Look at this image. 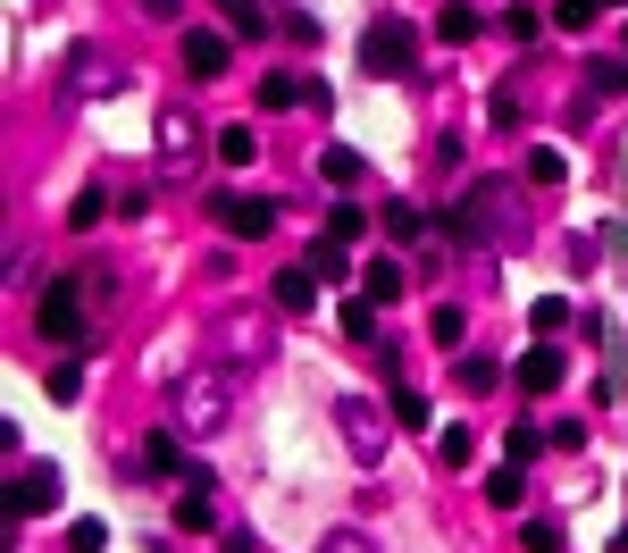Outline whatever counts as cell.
Segmentation results:
<instances>
[{"instance_id":"d590c367","label":"cell","mask_w":628,"mask_h":553,"mask_svg":"<svg viewBox=\"0 0 628 553\" xmlns=\"http://www.w3.org/2000/svg\"><path fill=\"white\" fill-rule=\"evenodd\" d=\"M51 395H59V402H76V395H84V369H76V361H59V369H51Z\"/></svg>"},{"instance_id":"7402d4cb","label":"cell","mask_w":628,"mask_h":553,"mask_svg":"<svg viewBox=\"0 0 628 553\" xmlns=\"http://www.w3.org/2000/svg\"><path fill=\"white\" fill-rule=\"evenodd\" d=\"M470 34H477V9H461V0H453V9H436V42H453V51H461Z\"/></svg>"},{"instance_id":"836d02e7","label":"cell","mask_w":628,"mask_h":553,"mask_svg":"<svg viewBox=\"0 0 628 553\" xmlns=\"http://www.w3.org/2000/svg\"><path fill=\"white\" fill-rule=\"evenodd\" d=\"M394 420H402V428H428V395H411V386H402V395H394Z\"/></svg>"},{"instance_id":"f546056e","label":"cell","mask_w":628,"mask_h":553,"mask_svg":"<svg viewBox=\"0 0 628 553\" xmlns=\"http://www.w3.org/2000/svg\"><path fill=\"white\" fill-rule=\"evenodd\" d=\"M503 34H512V42H536V34H545V18H536V9H503Z\"/></svg>"},{"instance_id":"1f68e13d","label":"cell","mask_w":628,"mask_h":553,"mask_svg":"<svg viewBox=\"0 0 628 553\" xmlns=\"http://www.w3.org/2000/svg\"><path fill=\"white\" fill-rule=\"evenodd\" d=\"M110 545V529H101V520H76V529H68V553H101Z\"/></svg>"},{"instance_id":"8fae6325","label":"cell","mask_w":628,"mask_h":553,"mask_svg":"<svg viewBox=\"0 0 628 553\" xmlns=\"http://www.w3.org/2000/svg\"><path fill=\"white\" fill-rule=\"evenodd\" d=\"M319 168H327V185H361V176H369V160H361V152H343V143H327V152H319Z\"/></svg>"},{"instance_id":"d4e9b609","label":"cell","mask_w":628,"mask_h":553,"mask_svg":"<svg viewBox=\"0 0 628 553\" xmlns=\"http://www.w3.org/2000/svg\"><path fill=\"white\" fill-rule=\"evenodd\" d=\"M562 176H570V160H562V152H528V185H562Z\"/></svg>"},{"instance_id":"484cf974","label":"cell","mask_w":628,"mask_h":553,"mask_svg":"<svg viewBox=\"0 0 628 553\" xmlns=\"http://www.w3.org/2000/svg\"><path fill=\"white\" fill-rule=\"evenodd\" d=\"M495 378H503V369L486 361V352H461V386H470V395H486V386H495Z\"/></svg>"},{"instance_id":"44dd1931","label":"cell","mask_w":628,"mask_h":553,"mask_svg":"<svg viewBox=\"0 0 628 553\" xmlns=\"http://www.w3.org/2000/svg\"><path fill=\"white\" fill-rule=\"evenodd\" d=\"M436 453H444V470H470V461H477V437H470V428H444V437H436Z\"/></svg>"},{"instance_id":"5b68a950","label":"cell","mask_w":628,"mask_h":553,"mask_svg":"<svg viewBox=\"0 0 628 553\" xmlns=\"http://www.w3.org/2000/svg\"><path fill=\"white\" fill-rule=\"evenodd\" d=\"M209 211H218V227H227V235H251V244L277 227V202H260V193H218Z\"/></svg>"},{"instance_id":"3957f363","label":"cell","mask_w":628,"mask_h":553,"mask_svg":"<svg viewBox=\"0 0 628 553\" xmlns=\"http://www.w3.org/2000/svg\"><path fill=\"white\" fill-rule=\"evenodd\" d=\"M361 68H369V76H411V68H419V34L402 18L369 25V34H361Z\"/></svg>"},{"instance_id":"30bf717a","label":"cell","mask_w":628,"mask_h":553,"mask_svg":"<svg viewBox=\"0 0 628 553\" xmlns=\"http://www.w3.org/2000/svg\"><path fill=\"white\" fill-rule=\"evenodd\" d=\"M402 286H411V277H402L394 260H369L361 268V294H369V303H402Z\"/></svg>"},{"instance_id":"f1b7e54d","label":"cell","mask_w":628,"mask_h":553,"mask_svg":"<svg viewBox=\"0 0 628 553\" xmlns=\"http://www.w3.org/2000/svg\"><path fill=\"white\" fill-rule=\"evenodd\" d=\"M361 227H369V211H327V235H336V244H361Z\"/></svg>"},{"instance_id":"d6a6232c","label":"cell","mask_w":628,"mask_h":553,"mask_svg":"<svg viewBox=\"0 0 628 553\" xmlns=\"http://www.w3.org/2000/svg\"><path fill=\"white\" fill-rule=\"evenodd\" d=\"M101 211H110V193H76V211H68V227H101Z\"/></svg>"},{"instance_id":"4316f807","label":"cell","mask_w":628,"mask_h":553,"mask_svg":"<svg viewBox=\"0 0 628 553\" xmlns=\"http://www.w3.org/2000/svg\"><path fill=\"white\" fill-rule=\"evenodd\" d=\"M595 93H628V59H587Z\"/></svg>"},{"instance_id":"d6986e66","label":"cell","mask_w":628,"mask_h":553,"mask_svg":"<svg viewBox=\"0 0 628 553\" xmlns=\"http://www.w3.org/2000/svg\"><path fill=\"white\" fill-rule=\"evenodd\" d=\"M570 319H578V310L562 303V294H545V303H528V327H536V336H562V327H570Z\"/></svg>"},{"instance_id":"ac0fdd59","label":"cell","mask_w":628,"mask_h":553,"mask_svg":"<svg viewBox=\"0 0 628 553\" xmlns=\"http://www.w3.org/2000/svg\"><path fill=\"white\" fill-rule=\"evenodd\" d=\"M385 235H394V244L428 235V211H419V202H385Z\"/></svg>"},{"instance_id":"83f0119b","label":"cell","mask_w":628,"mask_h":553,"mask_svg":"<svg viewBox=\"0 0 628 553\" xmlns=\"http://www.w3.org/2000/svg\"><path fill=\"white\" fill-rule=\"evenodd\" d=\"M428 336L453 352V344H461V310H453V303H436V310H428Z\"/></svg>"},{"instance_id":"9a60e30c","label":"cell","mask_w":628,"mask_h":553,"mask_svg":"<svg viewBox=\"0 0 628 553\" xmlns=\"http://www.w3.org/2000/svg\"><path fill=\"white\" fill-rule=\"evenodd\" d=\"M218 9H227V34H251V42L268 34V9H260V0H218Z\"/></svg>"},{"instance_id":"ba28073f","label":"cell","mask_w":628,"mask_h":553,"mask_svg":"<svg viewBox=\"0 0 628 553\" xmlns=\"http://www.w3.org/2000/svg\"><path fill=\"white\" fill-rule=\"evenodd\" d=\"M143 461H152V478H185V470H193L185 444H176L168 428H159V437H143Z\"/></svg>"},{"instance_id":"74e56055","label":"cell","mask_w":628,"mask_h":553,"mask_svg":"<svg viewBox=\"0 0 628 553\" xmlns=\"http://www.w3.org/2000/svg\"><path fill=\"white\" fill-rule=\"evenodd\" d=\"M604 244H611V252L628 260V218H611V227H604Z\"/></svg>"},{"instance_id":"ab89813d","label":"cell","mask_w":628,"mask_h":553,"mask_svg":"<svg viewBox=\"0 0 628 553\" xmlns=\"http://www.w3.org/2000/svg\"><path fill=\"white\" fill-rule=\"evenodd\" d=\"M620 176H628V152H620Z\"/></svg>"},{"instance_id":"8d00e7d4","label":"cell","mask_w":628,"mask_h":553,"mask_svg":"<svg viewBox=\"0 0 628 553\" xmlns=\"http://www.w3.org/2000/svg\"><path fill=\"white\" fill-rule=\"evenodd\" d=\"M134 9H143V18H152V25H176V18H185L176 0H134Z\"/></svg>"},{"instance_id":"ffe728a7","label":"cell","mask_w":628,"mask_h":553,"mask_svg":"<svg viewBox=\"0 0 628 553\" xmlns=\"http://www.w3.org/2000/svg\"><path fill=\"white\" fill-rule=\"evenodd\" d=\"M595 18H604V0H553V25H562V34H587Z\"/></svg>"},{"instance_id":"52a82bcc","label":"cell","mask_w":628,"mask_h":553,"mask_svg":"<svg viewBox=\"0 0 628 553\" xmlns=\"http://www.w3.org/2000/svg\"><path fill=\"white\" fill-rule=\"evenodd\" d=\"M562 378H570V369H562L553 344H528V352H519V395H553Z\"/></svg>"},{"instance_id":"6da1fadb","label":"cell","mask_w":628,"mask_h":553,"mask_svg":"<svg viewBox=\"0 0 628 553\" xmlns=\"http://www.w3.org/2000/svg\"><path fill=\"white\" fill-rule=\"evenodd\" d=\"M503 202H512V185H503V176H477V185H470V202H461V211L444 218V235H453V244H495V235H503V218H512Z\"/></svg>"},{"instance_id":"e575fe53","label":"cell","mask_w":628,"mask_h":553,"mask_svg":"<svg viewBox=\"0 0 628 553\" xmlns=\"http://www.w3.org/2000/svg\"><path fill=\"white\" fill-rule=\"evenodd\" d=\"M545 444H553V453H578V444H587V428H578V420H553Z\"/></svg>"},{"instance_id":"2e32d148","label":"cell","mask_w":628,"mask_h":553,"mask_svg":"<svg viewBox=\"0 0 628 553\" xmlns=\"http://www.w3.org/2000/svg\"><path fill=\"white\" fill-rule=\"evenodd\" d=\"M519 487H528V470H519V461H503V470L486 478V503H495V512H512V503H519Z\"/></svg>"},{"instance_id":"60d3db41","label":"cell","mask_w":628,"mask_h":553,"mask_svg":"<svg viewBox=\"0 0 628 553\" xmlns=\"http://www.w3.org/2000/svg\"><path fill=\"white\" fill-rule=\"evenodd\" d=\"M604 9H620V0H604Z\"/></svg>"},{"instance_id":"8992f818","label":"cell","mask_w":628,"mask_h":553,"mask_svg":"<svg viewBox=\"0 0 628 553\" xmlns=\"http://www.w3.org/2000/svg\"><path fill=\"white\" fill-rule=\"evenodd\" d=\"M185 68L193 76H227V34L218 25H185Z\"/></svg>"},{"instance_id":"277c9868","label":"cell","mask_w":628,"mask_h":553,"mask_svg":"<svg viewBox=\"0 0 628 553\" xmlns=\"http://www.w3.org/2000/svg\"><path fill=\"white\" fill-rule=\"evenodd\" d=\"M59 495H68V478H59V461H42V470H25L18 487H9V520H42V512H59Z\"/></svg>"},{"instance_id":"f35d334b","label":"cell","mask_w":628,"mask_h":553,"mask_svg":"<svg viewBox=\"0 0 628 553\" xmlns=\"http://www.w3.org/2000/svg\"><path fill=\"white\" fill-rule=\"evenodd\" d=\"M327 553H361V536H336V545H327Z\"/></svg>"},{"instance_id":"4fadbf2b","label":"cell","mask_w":628,"mask_h":553,"mask_svg":"<svg viewBox=\"0 0 628 553\" xmlns=\"http://www.w3.org/2000/svg\"><path fill=\"white\" fill-rule=\"evenodd\" d=\"M302 101H310L302 76H260V110H302Z\"/></svg>"},{"instance_id":"e0dca14e","label":"cell","mask_w":628,"mask_h":553,"mask_svg":"<svg viewBox=\"0 0 628 553\" xmlns=\"http://www.w3.org/2000/svg\"><path fill=\"white\" fill-rule=\"evenodd\" d=\"M336 319H343V336H352V344H378V303H369V294H361V303H343Z\"/></svg>"},{"instance_id":"cb8c5ba5","label":"cell","mask_w":628,"mask_h":553,"mask_svg":"<svg viewBox=\"0 0 628 553\" xmlns=\"http://www.w3.org/2000/svg\"><path fill=\"white\" fill-rule=\"evenodd\" d=\"M562 545H570V536L553 529V520H528V529H519V553H562Z\"/></svg>"},{"instance_id":"5bb4252c","label":"cell","mask_w":628,"mask_h":553,"mask_svg":"<svg viewBox=\"0 0 628 553\" xmlns=\"http://www.w3.org/2000/svg\"><path fill=\"white\" fill-rule=\"evenodd\" d=\"M209 520H218V512H209V487H185V495H176V529H185V536H202Z\"/></svg>"},{"instance_id":"4dcf8cb0","label":"cell","mask_w":628,"mask_h":553,"mask_svg":"<svg viewBox=\"0 0 628 553\" xmlns=\"http://www.w3.org/2000/svg\"><path fill=\"white\" fill-rule=\"evenodd\" d=\"M536 453H545V437H536V428H512V444H503V461H519V470H528Z\"/></svg>"},{"instance_id":"7c38bea8","label":"cell","mask_w":628,"mask_h":553,"mask_svg":"<svg viewBox=\"0 0 628 553\" xmlns=\"http://www.w3.org/2000/svg\"><path fill=\"white\" fill-rule=\"evenodd\" d=\"M319 303V277H310V268H286V277H277V310H310Z\"/></svg>"},{"instance_id":"9c48e42d","label":"cell","mask_w":628,"mask_h":553,"mask_svg":"<svg viewBox=\"0 0 628 553\" xmlns=\"http://www.w3.org/2000/svg\"><path fill=\"white\" fill-rule=\"evenodd\" d=\"M251 152H260V134H251V117L218 126V160H227V168H251Z\"/></svg>"},{"instance_id":"7a4b0ae2","label":"cell","mask_w":628,"mask_h":553,"mask_svg":"<svg viewBox=\"0 0 628 553\" xmlns=\"http://www.w3.org/2000/svg\"><path fill=\"white\" fill-rule=\"evenodd\" d=\"M84 294H93V277H51L34 303V327L42 344H84Z\"/></svg>"},{"instance_id":"603a6c76","label":"cell","mask_w":628,"mask_h":553,"mask_svg":"<svg viewBox=\"0 0 628 553\" xmlns=\"http://www.w3.org/2000/svg\"><path fill=\"white\" fill-rule=\"evenodd\" d=\"M310 277H319V286H336V277H343V244H336V235H319V252H310Z\"/></svg>"}]
</instances>
